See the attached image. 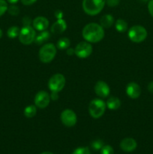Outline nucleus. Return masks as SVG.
Returning <instances> with one entry per match:
<instances>
[{
  "instance_id": "9b49d317",
  "label": "nucleus",
  "mask_w": 153,
  "mask_h": 154,
  "mask_svg": "<svg viewBox=\"0 0 153 154\" xmlns=\"http://www.w3.org/2000/svg\"><path fill=\"white\" fill-rule=\"evenodd\" d=\"M94 93L100 98H106L110 93V89L108 84L103 81H98L94 87Z\"/></svg>"
},
{
  "instance_id": "2eb2a0df",
  "label": "nucleus",
  "mask_w": 153,
  "mask_h": 154,
  "mask_svg": "<svg viewBox=\"0 0 153 154\" xmlns=\"http://www.w3.org/2000/svg\"><path fill=\"white\" fill-rule=\"evenodd\" d=\"M67 29V24L64 20L63 19H57V20L52 24L51 26V32L53 34H60L65 31Z\"/></svg>"
},
{
  "instance_id": "7ed1b4c3",
  "label": "nucleus",
  "mask_w": 153,
  "mask_h": 154,
  "mask_svg": "<svg viewBox=\"0 0 153 154\" xmlns=\"http://www.w3.org/2000/svg\"><path fill=\"white\" fill-rule=\"evenodd\" d=\"M106 108V102L100 99H94L92 100L88 105V112L92 117L98 119L104 114Z\"/></svg>"
},
{
  "instance_id": "4be33fe9",
  "label": "nucleus",
  "mask_w": 153,
  "mask_h": 154,
  "mask_svg": "<svg viewBox=\"0 0 153 154\" xmlns=\"http://www.w3.org/2000/svg\"><path fill=\"white\" fill-rule=\"evenodd\" d=\"M20 32V29L19 27L16 26H14L10 27L8 29L7 35L10 38H14L19 36Z\"/></svg>"
},
{
  "instance_id": "f8f14e48",
  "label": "nucleus",
  "mask_w": 153,
  "mask_h": 154,
  "mask_svg": "<svg viewBox=\"0 0 153 154\" xmlns=\"http://www.w3.org/2000/svg\"><path fill=\"white\" fill-rule=\"evenodd\" d=\"M126 93L130 99H137L141 94V88L136 83L130 82L126 87Z\"/></svg>"
},
{
  "instance_id": "6ab92c4d",
  "label": "nucleus",
  "mask_w": 153,
  "mask_h": 154,
  "mask_svg": "<svg viewBox=\"0 0 153 154\" xmlns=\"http://www.w3.org/2000/svg\"><path fill=\"white\" fill-rule=\"evenodd\" d=\"M37 107L35 105H28L24 109V115H25L26 117L27 118H32L33 117H34L36 114V112H37Z\"/></svg>"
},
{
  "instance_id": "1a4fd4ad",
  "label": "nucleus",
  "mask_w": 153,
  "mask_h": 154,
  "mask_svg": "<svg viewBox=\"0 0 153 154\" xmlns=\"http://www.w3.org/2000/svg\"><path fill=\"white\" fill-rule=\"evenodd\" d=\"M62 123L67 127H73L77 122V117L74 111L70 109H65L61 113Z\"/></svg>"
},
{
  "instance_id": "423d86ee",
  "label": "nucleus",
  "mask_w": 153,
  "mask_h": 154,
  "mask_svg": "<svg viewBox=\"0 0 153 154\" xmlns=\"http://www.w3.org/2000/svg\"><path fill=\"white\" fill-rule=\"evenodd\" d=\"M128 38L134 43L142 42L147 37V31L143 26L136 25L132 26L128 30Z\"/></svg>"
},
{
  "instance_id": "f3484780",
  "label": "nucleus",
  "mask_w": 153,
  "mask_h": 154,
  "mask_svg": "<svg viewBox=\"0 0 153 154\" xmlns=\"http://www.w3.org/2000/svg\"><path fill=\"white\" fill-rule=\"evenodd\" d=\"M106 105L110 110H117L121 106V101L116 97H110L107 99Z\"/></svg>"
},
{
  "instance_id": "473e14b6",
  "label": "nucleus",
  "mask_w": 153,
  "mask_h": 154,
  "mask_svg": "<svg viewBox=\"0 0 153 154\" xmlns=\"http://www.w3.org/2000/svg\"><path fill=\"white\" fill-rule=\"evenodd\" d=\"M148 90L151 93H153V81H151V82L148 84Z\"/></svg>"
},
{
  "instance_id": "f257e3e1",
  "label": "nucleus",
  "mask_w": 153,
  "mask_h": 154,
  "mask_svg": "<svg viewBox=\"0 0 153 154\" xmlns=\"http://www.w3.org/2000/svg\"><path fill=\"white\" fill-rule=\"evenodd\" d=\"M82 35L86 42L89 43H98L104 37V29L100 24L90 23L85 26Z\"/></svg>"
},
{
  "instance_id": "e433bc0d",
  "label": "nucleus",
  "mask_w": 153,
  "mask_h": 154,
  "mask_svg": "<svg viewBox=\"0 0 153 154\" xmlns=\"http://www.w3.org/2000/svg\"><path fill=\"white\" fill-rule=\"evenodd\" d=\"M2 29H0V38H2Z\"/></svg>"
},
{
  "instance_id": "f704fd0d",
  "label": "nucleus",
  "mask_w": 153,
  "mask_h": 154,
  "mask_svg": "<svg viewBox=\"0 0 153 154\" xmlns=\"http://www.w3.org/2000/svg\"><path fill=\"white\" fill-rule=\"evenodd\" d=\"M7 1L8 2L10 3V4L14 5V4H16V3L17 2L19 1V0H7Z\"/></svg>"
},
{
  "instance_id": "72a5a7b5",
  "label": "nucleus",
  "mask_w": 153,
  "mask_h": 154,
  "mask_svg": "<svg viewBox=\"0 0 153 154\" xmlns=\"http://www.w3.org/2000/svg\"><path fill=\"white\" fill-rule=\"evenodd\" d=\"M74 54V49H72V48H68L67 50L68 55H73Z\"/></svg>"
},
{
  "instance_id": "39448f33",
  "label": "nucleus",
  "mask_w": 153,
  "mask_h": 154,
  "mask_svg": "<svg viewBox=\"0 0 153 154\" xmlns=\"http://www.w3.org/2000/svg\"><path fill=\"white\" fill-rule=\"evenodd\" d=\"M65 78L62 74H55L50 78L48 87L51 93H58L63 90L65 86Z\"/></svg>"
},
{
  "instance_id": "2f4dec72",
  "label": "nucleus",
  "mask_w": 153,
  "mask_h": 154,
  "mask_svg": "<svg viewBox=\"0 0 153 154\" xmlns=\"http://www.w3.org/2000/svg\"><path fill=\"white\" fill-rule=\"evenodd\" d=\"M50 99H52V100H53V101H56L57 99H58V93H51Z\"/></svg>"
},
{
  "instance_id": "6e6552de",
  "label": "nucleus",
  "mask_w": 153,
  "mask_h": 154,
  "mask_svg": "<svg viewBox=\"0 0 153 154\" xmlns=\"http://www.w3.org/2000/svg\"><path fill=\"white\" fill-rule=\"evenodd\" d=\"M92 46L88 42H81L74 48V54L80 59L89 57L92 53Z\"/></svg>"
},
{
  "instance_id": "c85d7f7f",
  "label": "nucleus",
  "mask_w": 153,
  "mask_h": 154,
  "mask_svg": "<svg viewBox=\"0 0 153 154\" xmlns=\"http://www.w3.org/2000/svg\"><path fill=\"white\" fill-rule=\"evenodd\" d=\"M148 10L150 15L153 17V0H150L148 4Z\"/></svg>"
},
{
  "instance_id": "412c9836",
  "label": "nucleus",
  "mask_w": 153,
  "mask_h": 154,
  "mask_svg": "<svg viewBox=\"0 0 153 154\" xmlns=\"http://www.w3.org/2000/svg\"><path fill=\"white\" fill-rule=\"evenodd\" d=\"M70 39L68 38H61L57 42L56 47L58 48V49L61 50H64L68 49V48L70 47Z\"/></svg>"
},
{
  "instance_id": "ddd939ff",
  "label": "nucleus",
  "mask_w": 153,
  "mask_h": 154,
  "mask_svg": "<svg viewBox=\"0 0 153 154\" xmlns=\"http://www.w3.org/2000/svg\"><path fill=\"white\" fill-rule=\"evenodd\" d=\"M33 28L37 29L38 31H44L49 26V20L46 17L42 16L37 17L32 21Z\"/></svg>"
},
{
  "instance_id": "20e7f679",
  "label": "nucleus",
  "mask_w": 153,
  "mask_h": 154,
  "mask_svg": "<svg viewBox=\"0 0 153 154\" xmlns=\"http://www.w3.org/2000/svg\"><path fill=\"white\" fill-rule=\"evenodd\" d=\"M56 51V47L53 44H46L39 50V59L44 63H50L55 58Z\"/></svg>"
},
{
  "instance_id": "dca6fc26",
  "label": "nucleus",
  "mask_w": 153,
  "mask_h": 154,
  "mask_svg": "<svg viewBox=\"0 0 153 154\" xmlns=\"http://www.w3.org/2000/svg\"><path fill=\"white\" fill-rule=\"evenodd\" d=\"M114 23V18L111 14H105L100 19V25L104 29H109Z\"/></svg>"
},
{
  "instance_id": "c756f323",
  "label": "nucleus",
  "mask_w": 153,
  "mask_h": 154,
  "mask_svg": "<svg viewBox=\"0 0 153 154\" xmlns=\"http://www.w3.org/2000/svg\"><path fill=\"white\" fill-rule=\"evenodd\" d=\"M37 0H21V2L24 5H32L34 3H35Z\"/></svg>"
},
{
  "instance_id": "b1692460",
  "label": "nucleus",
  "mask_w": 153,
  "mask_h": 154,
  "mask_svg": "<svg viewBox=\"0 0 153 154\" xmlns=\"http://www.w3.org/2000/svg\"><path fill=\"white\" fill-rule=\"evenodd\" d=\"M8 11L12 16H16V15L19 14L20 13V8L17 6L14 5H12L10 7H8Z\"/></svg>"
},
{
  "instance_id": "393cba45",
  "label": "nucleus",
  "mask_w": 153,
  "mask_h": 154,
  "mask_svg": "<svg viewBox=\"0 0 153 154\" xmlns=\"http://www.w3.org/2000/svg\"><path fill=\"white\" fill-rule=\"evenodd\" d=\"M8 8V6L7 2L5 0H0V17L2 16L7 11Z\"/></svg>"
},
{
  "instance_id": "c9c22d12",
  "label": "nucleus",
  "mask_w": 153,
  "mask_h": 154,
  "mask_svg": "<svg viewBox=\"0 0 153 154\" xmlns=\"http://www.w3.org/2000/svg\"><path fill=\"white\" fill-rule=\"evenodd\" d=\"M41 154H53V153H51V152H48V151H46V152H43V153H42Z\"/></svg>"
},
{
  "instance_id": "9d476101",
  "label": "nucleus",
  "mask_w": 153,
  "mask_h": 154,
  "mask_svg": "<svg viewBox=\"0 0 153 154\" xmlns=\"http://www.w3.org/2000/svg\"><path fill=\"white\" fill-rule=\"evenodd\" d=\"M50 95L46 91H39L35 95L34 99V105L40 109L46 108L50 102Z\"/></svg>"
},
{
  "instance_id": "5701e85b",
  "label": "nucleus",
  "mask_w": 153,
  "mask_h": 154,
  "mask_svg": "<svg viewBox=\"0 0 153 154\" xmlns=\"http://www.w3.org/2000/svg\"><path fill=\"white\" fill-rule=\"evenodd\" d=\"M104 142L100 139L94 140L92 142V147L95 150H99L103 147Z\"/></svg>"
},
{
  "instance_id": "4468645a",
  "label": "nucleus",
  "mask_w": 153,
  "mask_h": 154,
  "mask_svg": "<svg viewBox=\"0 0 153 154\" xmlns=\"http://www.w3.org/2000/svg\"><path fill=\"white\" fill-rule=\"evenodd\" d=\"M137 147L136 141L132 138H124L120 143V147L123 151L132 152Z\"/></svg>"
},
{
  "instance_id": "a878e982",
  "label": "nucleus",
  "mask_w": 153,
  "mask_h": 154,
  "mask_svg": "<svg viewBox=\"0 0 153 154\" xmlns=\"http://www.w3.org/2000/svg\"><path fill=\"white\" fill-rule=\"evenodd\" d=\"M100 154H113V149L110 145H104L100 149Z\"/></svg>"
},
{
  "instance_id": "7c9ffc66",
  "label": "nucleus",
  "mask_w": 153,
  "mask_h": 154,
  "mask_svg": "<svg viewBox=\"0 0 153 154\" xmlns=\"http://www.w3.org/2000/svg\"><path fill=\"white\" fill-rule=\"evenodd\" d=\"M55 16L56 17L57 19H62L63 17V12L60 10H57L55 12Z\"/></svg>"
},
{
  "instance_id": "f03ea898",
  "label": "nucleus",
  "mask_w": 153,
  "mask_h": 154,
  "mask_svg": "<svg viewBox=\"0 0 153 154\" xmlns=\"http://www.w3.org/2000/svg\"><path fill=\"white\" fill-rule=\"evenodd\" d=\"M106 0H82V9L86 14L91 16L97 15L103 10Z\"/></svg>"
},
{
  "instance_id": "a211bd4d",
  "label": "nucleus",
  "mask_w": 153,
  "mask_h": 154,
  "mask_svg": "<svg viewBox=\"0 0 153 154\" xmlns=\"http://www.w3.org/2000/svg\"><path fill=\"white\" fill-rule=\"evenodd\" d=\"M50 37V34L48 31H42L40 34L38 35L35 37V39H34V42H35L37 45H41V44L44 43L46 41H47L48 39Z\"/></svg>"
},
{
  "instance_id": "0eeeda50",
  "label": "nucleus",
  "mask_w": 153,
  "mask_h": 154,
  "mask_svg": "<svg viewBox=\"0 0 153 154\" xmlns=\"http://www.w3.org/2000/svg\"><path fill=\"white\" fill-rule=\"evenodd\" d=\"M36 33L34 28L29 25L24 26L20 29L19 35V40L22 45H28L34 42Z\"/></svg>"
},
{
  "instance_id": "aec40b11",
  "label": "nucleus",
  "mask_w": 153,
  "mask_h": 154,
  "mask_svg": "<svg viewBox=\"0 0 153 154\" xmlns=\"http://www.w3.org/2000/svg\"><path fill=\"white\" fill-rule=\"evenodd\" d=\"M116 29L118 32H124L128 29V23L122 19L117 20L115 23Z\"/></svg>"
},
{
  "instance_id": "cd10ccee",
  "label": "nucleus",
  "mask_w": 153,
  "mask_h": 154,
  "mask_svg": "<svg viewBox=\"0 0 153 154\" xmlns=\"http://www.w3.org/2000/svg\"><path fill=\"white\" fill-rule=\"evenodd\" d=\"M120 2V0H106V3L109 7H116Z\"/></svg>"
},
{
  "instance_id": "bb28decb",
  "label": "nucleus",
  "mask_w": 153,
  "mask_h": 154,
  "mask_svg": "<svg viewBox=\"0 0 153 154\" xmlns=\"http://www.w3.org/2000/svg\"><path fill=\"white\" fill-rule=\"evenodd\" d=\"M72 154H90V151L88 147H78Z\"/></svg>"
}]
</instances>
